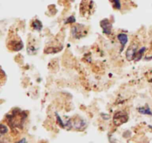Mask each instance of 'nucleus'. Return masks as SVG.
I'll return each instance as SVG.
<instances>
[{
    "label": "nucleus",
    "mask_w": 152,
    "mask_h": 143,
    "mask_svg": "<svg viewBox=\"0 0 152 143\" xmlns=\"http://www.w3.org/2000/svg\"><path fill=\"white\" fill-rule=\"evenodd\" d=\"M129 120V115L124 111H119L114 114V123L116 126H120Z\"/></svg>",
    "instance_id": "nucleus-1"
},
{
    "label": "nucleus",
    "mask_w": 152,
    "mask_h": 143,
    "mask_svg": "<svg viewBox=\"0 0 152 143\" xmlns=\"http://www.w3.org/2000/svg\"><path fill=\"white\" fill-rule=\"evenodd\" d=\"M86 33H87V31L84 28V26L81 25H74L71 29V34H72L73 37L76 39H80L84 37Z\"/></svg>",
    "instance_id": "nucleus-2"
},
{
    "label": "nucleus",
    "mask_w": 152,
    "mask_h": 143,
    "mask_svg": "<svg viewBox=\"0 0 152 143\" xmlns=\"http://www.w3.org/2000/svg\"><path fill=\"white\" fill-rule=\"evenodd\" d=\"M137 49H138L137 43H132V44L129 46V47L128 48L127 50H126V59L129 61L134 59L135 55H136L137 52Z\"/></svg>",
    "instance_id": "nucleus-3"
},
{
    "label": "nucleus",
    "mask_w": 152,
    "mask_h": 143,
    "mask_svg": "<svg viewBox=\"0 0 152 143\" xmlns=\"http://www.w3.org/2000/svg\"><path fill=\"white\" fill-rule=\"evenodd\" d=\"M100 26L102 28L104 34L109 35L111 33V30H112V24L110 22V21L107 19H102L100 22Z\"/></svg>",
    "instance_id": "nucleus-4"
},
{
    "label": "nucleus",
    "mask_w": 152,
    "mask_h": 143,
    "mask_svg": "<svg viewBox=\"0 0 152 143\" xmlns=\"http://www.w3.org/2000/svg\"><path fill=\"white\" fill-rule=\"evenodd\" d=\"M117 38H118L119 41H120V43H121V50H120V52H122L128 42V36L126 35V34L121 33V34L117 35Z\"/></svg>",
    "instance_id": "nucleus-5"
},
{
    "label": "nucleus",
    "mask_w": 152,
    "mask_h": 143,
    "mask_svg": "<svg viewBox=\"0 0 152 143\" xmlns=\"http://www.w3.org/2000/svg\"><path fill=\"white\" fill-rule=\"evenodd\" d=\"M10 44H11V48L13 51H19L22 49L23 47V44H22V41L19 40H13L12 42H10Z\"/></svg>",
    "instance_id": "nucleus-6"
},
{
    "label": "nucleus",
    "mask_w": 152,
    "mask_h": 143,
    "mask_svg": "<svg viewBox=\"0 0 152 143\" xmlns=\"http://www.w3.org/2000/svg\"><path fill=\"white\" fill-rule=\"evenodd\" d=\"M31 25H32V28H34V30H37V31H40L42 30V22H40L39 20H38V19H35V20L32 22Z\"/></svg>",
    "instance_id": "nucleus-7"
},
{
    "label": "nucleus",
    "mask_w": 152,
    "mask_h": 143,
    "mask_svg": "<svg viewBox=\"0 0 152 143\" xmlns=\"http://www.w3.org/2000/svg\"><path fill=\"white\" fill-rule=\"evenodd\" d=\"M145 47H142V49H140L138 52H137L136 53V55H135V57H134V60L136 61H138L140 60H141V58H142V55H143L144 52H145Z\"/></svg>",
    "instance_id": "nucleus-8"
},
{
    "label": "nucleus",
    "mask_w": 152,
    "mask_h": 143,
    "mask_svg": "<svg viewBox=\"0 0 152 143\" xmlns=\"http://www.w3.org/2000/svg\"><path fill=\"white\" fill-rule=\"evenodd\" d=\"M138 111L142 114L151 115V112L148 107H140V108H138Z\"/></svg>",
    "instance_id": "nucleus-9"
},
{
    "label": "nucleus",
    "mask_w": 152,
    "mask_h": 143,
    "mask_svg": "<svg viewBox=\"0 0 152 143\" xmlns=\"http://www.w3.org/2000/svg\"><path fill=\"white\" fill-rule=\"evenodd\" d=\"M84 126H86V125H85L84 121L83 120H80L78 121V122H76L75 123H74V127H75L77 129L80 130L82 129V128H83V127Z\"/></svg>",
    "instance_id": "nucleus-10"
},
{
    "label": "nucleus",
    "mask_w": 152,
    "mask_h": 143,
    "mask_svg": "<svg viewBox=\"0 0 152 143\" xmlns=\"http://www.w3.org/2000/svg\"><path fill=\"white\" fill-rule=\"evenodd\" d=\"M113 5L115 8L120 10L121 9V2L120 0H113Z\"/></svg>",
    "instance_id": "nucleus-11"
},
{
    "label": "nucleus",
    "mask_w": 152,
    "mask_h": 143,
    "mask_svg": "<svg viewBox=\"0 0 152 143\" xmlns=\"http://www.w3.org/2000/svg\"><path fill=\"white\" fill-rule=\"evenodd\" d=\"M7 132V128L5 125H4L3 124L1 125V135L6 133Z\"/></svg>",
    "instance_id": "nucleus-12"
},
{
    "label": "nucleus",
    "mask_w": 152,
    "mask_h": 143,
    "mask_svg": "<svg viewBox=\"0 0 152 143\" xmlns=\"http://www.w3.org/2000/svg\"><path fill=\"white\" fill-rule=\"evenodd\" d=\"M75 22V18L74 16H70V17L68 18L66 21L65 22V23H74Z\"/></svg>",
    "instance_id": "nucleus-13"
}]
</instances>
